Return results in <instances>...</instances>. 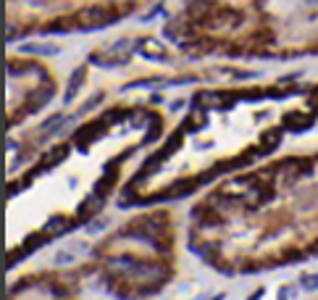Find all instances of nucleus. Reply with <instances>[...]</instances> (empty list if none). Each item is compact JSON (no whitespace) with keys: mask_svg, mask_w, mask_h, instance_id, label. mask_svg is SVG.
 <instances>
[{"mask_svg":"<svg viewBox=\"0 0 318 300\" xmlns=\"http://www.w3.org/2000/svg\"><path fill=\"white\" fill-rule=\"evenodd\" d=\"M82 76H84V69H76L74 74H71L69 87H66V93H63V103H71V100H74V95L79 93V87H82Z\"/></svg>","mask_w":318,"mask_h":300,"instance_id":"1","label":"nucleus"},{"mask_svg":"<svg viewBox=\"0 0 318 300\" xmlns=\"http://www.w3.org/2000/svg\"><path fill=\"white\" fill-rule=\"evenodd\" d=\"M24 53H37V56H55L58 48L55 45H24Z\"/></svg>","mask_w":318,"mask_h":300,"instance_id":"2","label":"nucleus"},{"mask_svg":"<svg viewBox=\"0 0 318 300\" xmlns=\"http://www.w3.org/2000/svg\"><path fill=\"white\" fill-rule=\"evenodd\" d=\"M300 284L305 287V290H318V274H305V277L300 279Z\"/></svg>","mask_w":318,"mask_h":300,"instance_id":"3","label":"nucleus"}]
</instances>
